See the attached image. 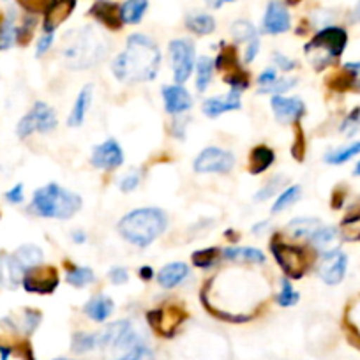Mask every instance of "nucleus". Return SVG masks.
<instances>
[{
  "instance_id": "obj_1",
  "label": "nucleus",
  "mask_w": 360,
  "mask_h": 360,
  "mask_svg": "<svg viewBox=\"0 0 360 360\" xmlns=\"http://www.w3.org/2000/svg\"><path fill=\"white\" fill-rule=\"evenodd\" d=\"M161 65V51L150 37L133 34L127 39V46L113 60L112 71L117 79L126 83L150 82L158 76Z\"/></svg>"
},
{
  "instance_id": "obj_2",
  "label": "nucleus",
  "mask_w": 360,
  "mask_h": 360,
  "mask_svg": "<svg viewBox=\"0 0 360 360\" xmlns=\"http://www.w3.org/2000/svg\"><path fill=\"white\" fill-rule=\"evenodd\" d=\"M168 226V217L161 209H138L124 216L119 223V233L133 245L152 244Z\"/></svg>"
},
{
  "instance_id": "obj_3",
  "label": "nucleus",
  "mask_w": 360,
  "mask_h": 360,
  "mask_svg": "<svg viewBox=\"0 0 360 360\" xmlns=\"http://www.w3.org/2000/svg\"><path fill=\"white\" fill-rule=\"evenodd\" d=\"M82 203L76 193L65 191L57 184H48L34 193L30 209L41 217L69 219L82 209Z\"/></svg>"
},
{
  "instance_id": "obj_4",
  "label": "nucleus",
  "mask_w": 360,
  "mask_h": 360,
  "mask_svg": "<svg viewBox=\"0 0 360 360\" xmlns=\"http://www.w3.org/2000/svg\"><path fill=\"white\" fill-rule=\"evenodd\" d=\"M105 51V44L98 41V37L92 36L90 30H85L65 44L64 58L72 69H86L101 62Z\"/></svg>"
},
{
  "instance_id": "obj_5",
  "label": "nucleus",
  "mask_w": 360,
  "mask_h": 360,
  "mask_svg": "<svg viewBox=\"0 0 360 360\" xmlns=\"http://www.w3.org/2000/svg\"><path fill=\"white\" fill-rule=\"evenodd\" d=\"M57 127V115L53 110L44 103H36L29 113L18 122L16 133L20 138H27L32 133H50Z\"/></svg>"
},
{
  "instance_id": "obj_6",
  "label": "nucleus",
  "mask_w": 360,
  "mask_h": 360,
  "mask_svg": "<svg viewBox=\"0 0 360 360\" xmlns=\"http://www.w3.org/2000/svg\"><path fill=\"white\" fill-rule=\"evenodd\" d=\"M195 44L189 39H175L169 43V57L173 65V78L176 85L188 82L195 68Z\"/></svg>"
},
{
  "instance_id": "obj_7",
  "label": "nucleus",
  "mask_w": 360,
  "mask_h": 360,
  "mask_svg": "<svg viewBox=\"0 0 360 360\" xmlns=\"http://www.w3.org/2000/svg\"><path fill=\"white\" fill-rule=\"evenodd\" d=\"M272 252H274L278 263L290 278H302L307 269V258L299 248H292V245H286L283 242H274Z\"/></svg>"
},
{
  "instance_id": "obj_8",
  "label": "nucleus",
  "mask_w": 360,
  "mask_h": 360,
  "mask_svg": "<svg viewBox=\"0 0 360 360\" xmlns=\"http://www.w3.org/2000/svg\"><path fill=\"white\" fill-rule=\"evenodd\" d=\"M233 165V154L217 147L205 148L195 159V169L198 173H228Z\"/></svg>"
},
{
  "instance_id": "obj_9",
  "label": "nucleus",
  "mask_w": 360,
  "mask_h": 360,
  "mask_svg": "<svg viewBox=\"0 0 360 360\" xmlns=\"http://www.w3.org/2000/svg\"><path fill=\"white\" fill-rule=\"evenodd\" d=\"M346 41H348V36L345 30L339 27H327L314 36V39L306 46V51L323 50L327 51L328 57H339L345 51Z\"/></svg>"
},
{
  "instance_id": "obj_10",
  "label": "nucleus",
  "mask_w": 360,
  "mask_h": 360,
  "mask_svg": "<svg viewBox=\"0 0 360 360\" xmlns=\"http://www.w3.org/2000/svg\"><path fill=\"white\" fill-rule=\"evenodd\" d=\"M99 346L131 349L136 346V334L129 321H115L99 334Z\"/></svg>"
},
{
  "instance_id": "obj_11",
  "label": "nucleus",
  "mask_w": 360,
  "mask_h": 360,
  "mask_svg": "<svg viewBox=\"0 0 360 360\" xmlns=\"http://www.w3.org/2000/svg\"><path fill=\"white\" fill-rule=\"evenodd\" d=\"M346 266H348V258L342 251L339 249H330V251H325L321 256L320 262V278L323 279V283L327 285H339V283L345 279Z\"/></svg>"
},
{
  "instance_id": "obj_12",
  "label": "nucleus",
  "mask_w": 360,
  "mask_h": 360,
  "mask_svg": "<svg viewBox=\"0 0 360 360\" xmlns=\"http://www.w3.org/2000/svg\"><path fill=\"white\" fill-rule=\"evenodd\" d=\"M23 288L30 293H51L58 285L57 272L53 269H30L23 276Z\"/></svg>"
},
{
  "instance_id": "obj_13",
  "label": "nucleus",
  "mask_w": 360,
  "mask_h": 360,
  "mask_svg": "<svg viewBox=\"0 0 360 360\" xmlns=\"http://www.w3.org/2000/svg\"><path fill=\"white\" fill-rule=\"evenodd\" d=\"M90 162L99 169H115L124 162V152L115 140H106L94 148Z\"/></svg>"
},
{
  "instance_id": "obj_14",
  "label": "nucleus",
  "mask_w": 360,
  "mask_h": 360,
  "mask_svg": "<svg viewBox=\"0 0 360 360\" xmlns=\"http://www.w3.org/2000/svg\"><path fill=\"white\" fill-rule=\"evenodd\" d=\"M290 13L281 2L272 0L263 16V30L266 34H283L290 29Z\"/></svg>"
},
{
  "instance_id": "obj_15",
  "label": "nucleus",
  "mask_w": 360,
  "mask_h": 360,
  "mask_svg": "<svg viewBox=\"0 0 360 360\" xmlns=\"http://www.w3.org/2000/svg\"><path fill=\"white\" fill-rule=\"evenodd\" d=\"M272 110L276 113V119L283 124L297 122L300 117L306 113V105L299 98H283L276 96L272 99Z\"/></svg>"
},
{
  "instance_id": "obj_16",
  "label": "nucleus",
  "mask_w": 360,
  "mask_h": 360,
  "mask_svg": "<svg viewBox=\"0 0 360 360\" xmlns=\"http://www.w3.org/2000/svg\"><path fill=\"white\" fill-rule=\"evenodd\" d=\"M162 101H165L166 112L172 115L188 112L193 106V99L188 90L182 85H168L162 89Z\"/></svg>"
},
{
  "instance_id": "obj_17",
  "label": "nucleus",
  "mask_w": 360,
  "mask_h": 360,
  "mask_svg": "<svg viewBox=\"0 0 360 360\" xmlns=\"http://www.w3.org/2000/svg\"><path fill=\"white\" fill-rule=\"evenodd\" d=\"M240 108V92L238 90H231L230 94L217 96V98H210L203 103V113L207 117H217L221 113L233 112V110Z\"/></svg>"
},
{
  "instance_id": "obj_18",
  "label": "nucleus",
  "mask_w": 360,
  "mask_h": 360,
  "mask_svg": "<svg viewBox=\"0 0 360 360\" xmlns=\"http://www.w3.org/2000/svg\"><path fill=\"white\" fill-rule=\"evenodd\" d=\"M72 8H75V0H55V2H51L46 11V18H44V30L53 32L71 15Z\"/></svg>"
},
{
  "instance_id": "obj_19",
  "label": "nucleus",
  "mask_w": 360,
  "mask_h": 360,
  "mask_svg": "<svg viewBox=\"0 0 360 360\" xmlns=\"http://www.w3.org/2000/svg\"><path fill=\"white\" fill-rule=\"evenodd\" d=\"M189 274V269L186 263H168L166 266H162L158 274V283L162 288H175L176 285L184 281Z\"/></svg>"
},
{
  "instance_id": "obj_20",
  "label": "nucleus",
  "mask_w": 360,
  "mask_h": 360,
  "mask_svg": "<svg viewBox=\"0 0 360 360\" xmlns=\"http://www.w3.org/2000/svg\"><path fill=\"white\" fill-rule=\"evenodd\" d=\"M85 313L89 314L92 320L105 321L108 320L110 314L113 313V300L105 295H96L86 302Z\"/></svg>"
},
{
  "instance_id": "obj_21",
  "label": "nucleus",
  "mask_w": 360,
  "mask_h": 360,
  "mask_svg": "<svg viewBox=\"0 0 360 360\" xmlns=\"http://www.w3.org/2000/svg\"><path fill=\"white\" fill-rule=\"evenodd\" d=\"M92 13H94V16L99 22L106 23V25L112 27V29H119L120 23H122V18H120V8H117L112 2L101 0V2H98V4L92 8Z\"/></svg>"
},
{
  "instance_id": "obj_22",
  "label": "nucleus",
  "mask_w": 360,
  "mask_h": 360,
  "mask_svg": "<svg viewBox=\"0 0 360 360\" xmlns=\"http://www.w3.org/2000/svg\"><path fill=\"white\" fill-rule=\"evenodd\" d=\"M90 99H92V86L86 85L83 86L82 92L78 94V99H76L75 103V108H72L71 115H69V120H68L69 126L71 127L82 126L83 120H85L86 110H89Z\"/></svg>"
},
{
  "instance_id": "obj_23",
  "label": "nucleus",
  "mask_w": 360,
  "mask_h": 360,
  "mask_svg": "<svg viewBox=\"0 0 360 360\" xmlns=\"http://www.w3.org/2000/svg\"><path fill=\"white\" fill-rule=\"evenodd\" d=\"M147 8L148 0H126L120 6V18H122V23L134 25V23L141 22L143 15L147 13Z\"/></svg>"
},
{
  "instance_id": "obj_24",
  "label": "nucleus",
  "mask_w": 360,
  "mask_h": 360,
  "mask_svg": "<svg viewBox=\"0 0 360 360\" xmlns=\"http://www.w3.org/2000/svg\"><path fill=\"white\" fill-rule=\"evenodd\" d=\"M13 256H15V259L22 265V269L25 270V272L30 269H36V266H39L41 262H43V251H41L37 245L32 244L22 245Z\"/></svg>"
},
{
  "instance_id": "obj_25",
  "label": "nucleus",
  "mask_w": 360,
  "mask_h": 360,
  "mask_svg": "<svg viewBox=\"0 0 360 360\" xmlns=\"http://www.w3.org/2000/svg\"><path fill=\"white\" fill-rule=\"evenodd\" d=\"M321 226V223L313 217H297V219L290 221L288 231L297 238H311V235Z\"/></svg>"
},
{
  "instance_id": "obj_26",
  "label": "nucleus",
  "mask_w": 360,
  "mask_h": 360,
  "mask_svg": "<svg viewBox=\"0 0 360 360\" xmlns=\"http://www.w3.org/2000/svg\"><path fill=\"white\" fill-rule=\"evenodd\" d=\"M224 256L233 262H249V263H265V255L255 248H228L224 249Z\"/></svg>"
},
{
  "instance_id": "obj_27",
  "label": "nucleus",
  "mask_w": 360,
  "mask_h": 360,
  "mask_svg": "<svg viewBox=\"0 0 360 360\" xmlns=\"http://www.w3.org/2000/svg\"><path fill=\"white\" fill-rule=\"evenodd\" d=\"M274 162V152L270 150L265 145H259L251 152V173L258 175V173L265 172L270 165Z\"/></svg>"
},
{
  "instance_id": "obj_28",
  "label": "nucleus",
  "mask_w": 360,
  "mask_h": 360,
  "mask_svg": "<svg viewBox=\"0 0 360 360\" xmlns=\"http://www.w3.org/2000/svg\"><path fill=\"white\" fill-rule=\"evenodd\" d=\"M186 25L191 32L198 34V36H207L216 30V20L210 15H193L186 20Z\"/></svg>"
},
{
  "instance_id": "obj_29",
  "label": "nucleus",
  "mask_w": 360,
  "mask_h": 360,
  "mask_svg": "<svg viewBox=\"0 0 360 360\" xmlns=\"http://www.w3.org/2000/svg\"><path fill=\"white\" fill-rule=\"evenodd\" d=\"M335 238H338V231L332 226H323V224L311 235V242L320 251H330V245L334 244Z\"/></svg>"
},
{
  "instance_id": "obj_30",
  "label": "nucleus",
  "mask_w": 360,
  "mask_h": 360,
  "mask_svg": "<svg viewBox=\"0 0 360 360\" xmlns=\"http://www.w3.org/2000/svg\"><path fill=\"white\" fill-rule=\"evenodd\" d=\"M69 285L76 286V288H85L90 283L94 281V272L86 266H71L68 270V276H65Z\"/></svg>"
},
{
  "instance_id": "obj_31",
  "label": "nucleus",
  "mask_w": 360,
  "mask_h": 360,
  "mask_svg": "<svg viewBox=\"0 0 360 360\" xmlns=\"http://www.w3.org/2000/svg\"><path fill=\"white\" fill-rule=\"evenodd\" d=\"M214 72V62L209 57H202L196 64V86L200 92L209 89L210 79H212Z\"/></svg>"
},
{
  "instance_id": "obj_32",
  "label": "nucleus",
  "mask_w": 360,
  "mask_h": 360,
  "mask_svg": "<svg viewBox=\"0 0 360 360\" xmlns=\"http://www.w3.org/2000/svg\"><path fill=\"white\" fill-rule=\"evenodd\" d=\"M300 195H302V191H300L299 186H292V188L285 189V191L279 195V198L276 200L274 207H272V212L278 214V212H283V210H286L288 207H292L293 203L299 202Z\"/></svg>"
},
{
  "instance_id": "obj_33",
  "label": "nucleus",
  "mask_w": 360,
  "mask_h": 360,
  "mask_svg": "<svg viewBox=\"0 0 360 360\" xmlns=\"http://www.w3.org/2000/svg\"><path fill=\"white\" fill-rule=\"evenodd\" d=\"M18 39V29L15 25V20L9 16L2 25H0V50H8Z\"/></svg>"
},
{
  "instance_id": "obj_34",
  "label": "nucleus",
  "mask_w": 360,
  "mask_h": 360,
  "mask_svg": "<svg viewBox=\"0 0 360 360\" xmlns=\"http://www.w3.org/2000/svg\"><path fill=\"white\" fill-rule=\"evenodd\" d=\"M359 154H360V141H356V143L348 145V147H342L339 148V150L330 152L325 159H327V162H330V165H342V162L349 161V159H353Z\"/></svg>"
},
{
  "instance_id": "obj_35",
  "label": "nucleus",
  "mask_w": 360,
  "mask_h": 360,
  "mask_svg": "<svg viewBox=\"0 0 360 360\" xmlns=\"http://www.w3.org/2000/svg\"><path fill=\"white\" fill-rule=\"evenodd\" d=\"M96 346H99V334H75L72 338V349L76 353L90 352Z\"/></svg>"
},
{
  "instance_id": "obj_36",
  "label": "nucleus",
  "mask_w": 360,
  "mask_h": 360,
  "mask_svg": "<svg viewBox=\"0 0 360 360\" xmlns=\"http://www.w3.org/2000/svg\"><path fill=\"white\" fill-rule=\"evenodd\" d=\"M341 233L346 240H360V214H353L342 221Z\"/></svg>"
},
{
  "instance_id": "obj_37",
  "label": "nucleus",
  "mask_w": 360,
  "mask_h": 360,
  "mask_svg": "<svg viewBox=\"0 0 360 360\" xmlns=\"http://www.w3.org/2000/svg\"><path fill=\"white\" fill-rule=\"evenodd\" d=\"M231 34H233V37L237 41H248V43H251L252 39H258V34H256V29L252 27V23L245 22V20L233 23Z\"/></svg>"
},
{
  "instance_id": "obj_38",
  "label": "nucleus",
  "mask_w": 360,
  "mask_h": 360,
  "mask_svg": "<svg viewBox=\"0 0 360 360\" xmlns=\"http://www.w3.org/2000/svg\"><path fill=\"white\" fill-rule=\"evenodd\" d=\"M295 79H290V78H278L276 82H272L270 85L265 86H259L258 89V94H276V96H281L283 92L290 90L292 86H295Z\"/></svg>"
},
{
  "instance_id": "obj_39",
  "label": "nucleus",
  "mask_w": 360,
  "mask_h": 360,
  "mask_svg": "<svg viewBox=\"0 0 360 360\" xmlns=\"http://www.w3.org/2000/svg\"><path fill=\"white\" fill-rule=\"evenodd\" d=\"M278 302H279V306H283V307H290V306H293V304L299 302V293L293 290V286L290 285V281H286V279L283 281V290L279 292V295H278Z\"/></svg>"
},
{
  "instance_id": "obj_40",
  "label": "nucleus",
  "mask_w": 360,
  "mask_h": 360,
  "mask_svg": "<svg viewBox=\"0 0 360 360\" xmlns=\"http://www.w3.org/2000/svg\"><path fill=\"white\" fill-rule=\"evenodd\" d=\"M217 258V249L210 248V249H202V251H196L193 255V263L200 269H205V266H210Z\"/></svg>"
},
{
  "instance_id": "obj_41",
  "label": "nucleus",
  "mask_w": 360,
  "mask_h": 360,
  "mask_svg": "<svg viewBox=\"0 0 360 360\" xmlns=\"http://www.w3.org/2000/svg\"><path fill=\"white\" fill-rule=\"evenodd\" d=\"M117 360H154V356H152V353L148 352L145 346L136 345L134 348H131L126 355L120 356V359H117Z\"/></svg>"
},
{
  "instance_id": "obj_42",
  "label": "nucleus",
  "mask_w": 360,
  "mask_h": 360,
  "mask_svg": "<svg viewBox=\"0 0 360 360\" xmlns=\"http://www.w3.org/2000/svg\"><path fill=\"white\" fill-rule=\"evenodd\" d=\"M138 184H140V173L131 172V173H127L126 176H122L119 188L122 189L124 193H131L138 188Z\"/></svg>"
},
{
  "instance_id": "obj_43",
  "label": "nucleus",
  "mask_w": 360,
  "mask_h": 360,
  "mask_svg": "<svg viewBox=\"0 0 360 360\" xmlns=\"http://www.w3.org/2000/svg\"><path fill=\"white\" fill-rule=\"evenodd\" d=\"M360 129V108H355L349 113L348 119L342 124V131H346L348 134H353L355 131Z\"/></svg>"
},
{
  "instance_id": "obj_44",
  "label": "nucleus",
  "mask_w": 360,
  "mask_h": 360,
  "mask_svg": "<svg viewBox=\"0 0 360 360\" xmlns=\"http://www.w3.org/2000/svg\"><path fill=\"white\" fill-rule=\"evenodd\" d=\"M127 278H129L127 270L122 269V266H117L110 272V279H112L113 285H124V283H127Z\"/></svg>"
},
{
  "instance_id": "obj_45",
  "label": "nucleus",
  "mask_w": 360,
  "mask_h": 360,
  "mask_svg": "<svg viewBox=\"0 0 360 360\" xmlns=\"http://www.w3.org/2000/svg\"><path fill=\"white\" fill-rule=\"evenodd\" d=\"M53 39H55L53 32H46V34H44V36L39 39V43H37V55H44V53H46V51L50 50L51 44H53Z\"/></svg>"
},
{
  "instance_id": "obj_46",
  "label": "nucleus",
  "mask_w": 360,
  "mask_h": 360,
  "mask_svg": "<svg viewBox=\"0 0 360 360\" xmlns=\"http://www.w3.org/2000/svg\"><path fill=\"white\" fill-rule=\"evenodd\" d=\"M276 79H278V71H276L274 68H270L259 75L258 83H259V86H265V85H270L272 82H276Z\"/></svg>"
},
{
  "instance_id": "obj_47",
  "label": "nucleus",
  "mask_w": 360,
  "mask_h": 360,
  "mask_svg": "<svg viewBox=\"0 0 360 360\" xmlns=\"http://www.w3.org/2000/svg\"><path fill=\"white\" fill-rule=\"evenodd\" d=\"M6 198H8V202H11V203H22L23 202V186L16 184L11 191L6 193Z\"/></svg>"
},
{
  "instance_id": "obj_48",
  "label": "nucleus",
  "mask_w": 360,
  "mask_h": 360,
  "mask_svg": "<svg viewBox=\"0 0 360 360\" xmlns=\"http://www.w3.org/2000/svg\"><path fill=\"white\" fill-rule=\"evenodd\" d=\"M274 62L279 69H283V71H292V69L295 68V62L290 60L288 57H285V55L281 53L274 55Z\"/></svg>"
},
{
  "instance_id": "obj_49",
  "label": "nucleus",
  "mask_w": 360,
  "mask_h": 360,
  "mask_svg": "<svg viewBox=\"0 0 360 360\" xmlns=\"http://www.w3.org/2000/svg\"><path fill=\"white\" fill-rule=\"evenodd\" d=\"M259 50V41L258 39H252L251 43H249L248 46V51H245V62H252L256 58V53H258Z\"/></svg>"
},
{
  "instance_id": "obj_50",
  "label": "nucleus",
  "mask_w": 360,
  "mask_h": 360,
  "mask_svg": "<svg viewBox=\"0 0 360 360\" xmlns=\"http://www.w3.org/2000/svg\"><path fill=\"white\" fill-rule=\"evenodd\" d=\"M140 276L145 279V281H148V279H152V276H154V272H152L150 266H143V269L140 270Z\"/></svg>"
},
{
  "instance_id": "obj_51",
  "label": "nucleus",
  "mask_w": 360,
  "mask_h": 360,
  "mask_svg": "<svg viewBox=\"0 0 360 360\" xmlns=\"http://www.w3.org/2000/svg\"><path fill=\"white\" fill-rule=\"evenodd\" d=\"M212 8H221L223 4H228V2H235V0H207Z\"/></svg>"
},
{
  "instance_id": "obj_52",
  "label": "nucleus",
  "mask_w": 360,
  "mask_h": 360,
  "mask_svg": "<svg viewBox=\"0 0 360 360\" xmlns=\"http://www.w3.org/2000/svg\"><path fill=\"white\" fill-rule=\"evenodd\" d=\"M346 71L352 72V75H359L360 72V64H346Z\"/></svg>"
},
{
  "instance_id": "obj_53",
  "label": "nucleus",
  "mask_w": 360,
  "mask_h": 360,
  "mask_svg": "<svg viewBox=\"0 0 360 360\" xmlns=\"http://www.w3.org/2000/svg\"><path fill=\"white\" fill-rule=\"evenodd\" d=\"M72 240L85 242V233H83V231H75V233H72Z\"/></svg>"
},
{
  "instance_id": "obj_54",
  "label": "nucleus",
  "mask_w": 360,
  "mask_h": 360,
  "mask_svg": "<svg viewBox=\"0 0 360 360\" xmlns=\"http://www.w3.org/2000/svg\"><path fill=\"white\" fill-rule=\"evenodd\" d=\"M355 15H356V18L360 20V2H359V6H356V11H355Z\"/></svg>"
},
{
  "instance_id": "obj_55",
  "label": "nucleus",
  "mask_w": 360,
  "mask_h": 360,
  "mask_svg": "<svg viewBox=\"0 0 360 360\" xmlns=\"http://www.w3.org/2000/svg\"><path fill=\"white\" fill-rule=\"evenodd\" d=\"M355 175H360V162L356 165V168H355Z\"/></svg>"
},
{
  "instance_id": "obj_56",
  "label": "nucleus",
  "mask_w": 360,
  "mask_h": 360,
  "mask_svg": "<svg viewBox=\"0 0 360 360\" xmlns=\"http://www.w3.org/2000/svg\"><path fill=\"white\" fill-rule=\"evenodd\" d=\"M0 281H2V266H0Z\"/></svg>"
},
{
  "instance_id": "obj_57",
  "label": "nucleus",
  "mask_w": 360,
  "mask_h": 360,
  "mask_svg": "<svg viewBox=\"0 0 360 360\" xmlns=\"http://www.w3.org/2000/svg\"><path fill=\"white\" fill-rule=\"evenodd\" d=\"M57 360H69V359H57Z\"/></svg>"
}]
</instances>
